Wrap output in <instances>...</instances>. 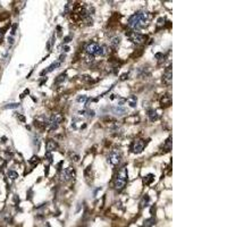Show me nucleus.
Wrapping results in <instances>:
<instances>
[{"label": "nucleus", "mask_w": 227, "mask_h": 227, "mask_svg": "<svg viewBox=\"0 0 227 227\" xmlns=\"http://www.w3.org/2000/svg\"><path fill=\"white\" fill-rule=\"evenodd\" d=\"M148 18H149V15H148L147 11H138V13H135V14L128 17L127 25L132 31L139 32L147 25Z\"/></svg>", "instance_id": "obj_1"}, {"label": "nucleus", "mask_w": 227, "mask_h": 227, "mask_svg": "<svg viewBox=\"0 0 227 227\" xmlns=\"http://www.w3.org/2000/svg\"><path fill=\"white\" fill-rule=\"evenodd\" d=\"M128 179V174H127V168L125 166H123L122 168H119L118 173L116 175L115 183H114V187L116 191H122L125 187Z\"/></svg>", "instance_id": "obj_2"}, {"label": "nucleus", "mask_w": 227, "mask_h": 227, "mask_svg": "<svg viewBox=\"0 0 227 227\" xmlns=\"http://www.w3.org/2000/svg\"><path fill=\"white\" fill-rule=\"evenodd\" d=\"M126 35L130 39V41H132L134 45H142L147 40V37H145L144 34H141L139 33V32H134V31H131V32L126 33Z\"/></svg>", "instance_id": "obj_3"}, {"label": "nucleus", "mask_w": 227, "mask_h": 227, "mask_svg": "<svg viewBox=\"0 0 227 227\" xmlns=\"http://www.w3.org/2000/svg\"><path fill=\"white\" fill-rule=\"evenodd\" d=\"M122 158H123V155L120 152V150L114 149L110 151V153H109L108 161L112 165V166H117V165H119V162L122 161Z\"/></svg>", "instance_id": "obj_4"}, {"label": "nucleus", "mask_w": 227, "mask_h": 227, "mask_svg": "<svg viewBox=\"0 0 227 227\" xmlns=\"http://www.w3.org/2000/svg\"><path fill=\"white\" fill-rule=\"evenodd\" d=\"M74 177H75V170L74 168L72 167L65 168V169H63V170L60 171L59 174V179L61 182H68V181H71Z\"/></svg>", "instance_id": "obj_5"}, {"label": "nucleus", "mask_w": 227, "mask_h": 227, "mask_svg": "<svg viewBox=\"0 0 227 227\" xmlns=\"http://www.w3.org/2000/svg\"><path fill=\"white\" fill-rule=\"evenodd\" d=\"M99 49H100V45H98L97 42H89V43L85 45L86 53H88V55H91V56H96V55H98Z\"/></svg>", "instance_id": "obj_6"}, {"label": "nucleus", "mask_w": 227, "mask_h": 227, "mask_svg": "<svg viewBox=\"0 0 227 227\" xmlns=\"http://www.w3.org/2000/svg\"><path fill=\"white\" fill-rule=\"evenodd\" d=\"M145 145H147V142H145L144 140L139 139V140H135L134 141V143L132 145V150H133V152L134 153H140L143 151Z\"/></svg>", "instance_id": "obj_7"}, {"label": "nucleus", "mask_w": 227, "mask_h": 227, "mask_svg": "<svg viewBox=\"0 0 227 227\" xmlns=\"http://www.w3.org/2000/svg\"><path fill=\"white\" fill-rule=\"evenodd\" d=\"M171 77H173V74H171V68H170V66H168V67L166 68V71H165L164 75H162V80H164V82L166 83V84H170Z\"/></svg>", "instance_id": "obj_8"}, {"label": "nucleus", "mask_w": 227, "mask_h": 227, "mask_svg": "<svg viewBox=\"0 0 227 227\" xmlns=\"http://www.w3.org/2000/svg\"><path fill=\"white\" fill-rule=\"evenodd\" d=\"M49 120L59 125V124L64 120V116L61 115V114H59V112H55V114H52V115L49 117Z\"/></svg>", "instance_id": "obj_9"}, {"label": "nucleus", "mask_w": 227, "mask_h": 227, "mask_svg": "<svg viewBox=\"0 0 227 227\" xmlns=\"http://www.w3.org/2000/svg\"><path fill=\"white\" fill-rule=\"evenodd\" d=\"M60 65H61V63H59L58 60L53 61V63H52L51 65L47 68V69H45V71L41 72V75H45V74H48V73H50V72H52L53 69H57L58 67H60Z\"/></svg>", "instance_id": "obj_10"}, {"label": "nucleus", "mask_w": 227, "mask_h": 227, "mask_svg": "<svg viewBox=\"0 0 227 227\" xmlns=\"http://www.w3.org/2000/svg\"><path fill=\"white\" fill-rule=\"evenodd\" d=\"M57 148H58V144H57L53 140H49V141L47 142V152L51 153L52 151L57 150Z\"/></svg>", "instance_id": "obj_11"}, {"label": "nucleus", "mask_w": 227, "mask_h": 227, "mask_svg": "<svg viewBox=\"0 0 227 227\" xmlns=\"http://www.w3.org/2000/svg\"><path fill=\"white\" fill-rule=\"evenodd\" d=\"M126 102L131 108H135V107H136V104H138V98L135 97V96H130V97L127 98Z\"/></svg>", "instance_id": "obj_12"}, {"label": "nucleus", "mask_w": 227, "mask_h": 227, "mask_svg": "<svg viewBox=\"0 0 227 227\" xmlns=\"http://www.w3.org/2000/svg\"><path fill=\"white\" fill-rule=\"evenodd\" d=\"M160 104H161V106H165V107L170 106V104H171L170 96H169V94H165L164 97L160 99Z\"/></svg>", "instance_id": "obj_13"}, {"label": "nucleus", "mask_w": 227, "mask_h": 227, "mask_svg": "<svg viewBox=\"0 0 227 227\" xmlns=\"http://www.w3.org/2000/svg\"><path fill=\"white\" fill-rule=\"evenodd\" d=\"M147 115H148V118H149L151 122H155V120H157V119L159 118V116H158V114H157V112L155 109H149Z\"/></svg>", "instance_id": "obj_14"}, {"label": "nucleus", "mask_w": 227, "mask_h": 227, "mask_svg": "<svg viewBox=\"0 0 227 227\" xmlns=\"http://www.w3.org/2000/svg\"><path fill=\"white\" fill-rule=\"evenodd\" d=\"M149 203H150V197L148 194H145V195H143L141 202H140V208H145V207L149 205Z\"/></svg>", "instance_id": "obj_15"}, {"label": "nucleus", "mask_w": 227, "mask_h": 227, "mask_svg": "<svg viewBox=\"0 0 227 227\" xmlns=\"http://www.w3.org/2000/svg\"><path fill=\"white\" fill-rule=\"evenodd\" d=\"M109 53V47L108 45H100L99 52H98V56H107Z\"/></svg>", "instance_id": "obj_16"}, {"label": "nucleus", "mask_w": 227, "mask_h": 227, "mask_svg": "<svg viewBox=\"0 0 227 227\" xmlns=\"http://www.w3.org/2000/svg\"><path fill=\"white\" fill-rule=\"evenodd\" d=\"M120 41H122V39H120V37H114L110 40V45H112V48H118V45H120Z\"/></svg>", "instance_id": "obj_17"}, {"label": "nucleus", "mask_w": 227, "mask_h": 227, "mask_svg": "<svg viewBox=\"0 0 227 227\" xmlns=\"http://www.w3.org/2000/svg\"><path fill=\"white\" fill-rule=\"evenodd\" d=\"M143 227H156V220H155V218L145 219L144 223H143Z\"/></svg>", "instance_id": "obj_18"}, {"label": "nucleus", "mask_w": 227, "mask_h": 227, "mask_svg": "<svg viewBox=\"0 0 227 227\" xmlns=\"http://www.w3.org/2000/svg\"><path fill=\"white\" fill-rule=\"evenodd\" d=\"M155 181V176L152 175V174H149V175L144 176V178H143V182L147 184V185H149V184H151V183Z\"/></svg>", "instance_id": "obj_19"}, {"label": "nucleus", "mask_w": 227, "mask_h": 227, "mask_svg": "<svg viewBox=\"0 0 227 227\" xmlns=\"http://www.w3.org/2000/svg\"><path fill=\"white\" fill-rule=\"evenodd\" d=\"M7 176H8V178H10L11 181H15V179L18 177V174H17V171H15V170H9L7 173Z\"/></svg>", "instance_id": "obj_20"}, {"label": "nucleus", "mask_w": 227, "mask_h": 227, "mask_svg": "<svg viewBox=\"0 0 227 227\" xmlns=\"http://www.w3.org/2000/svg\"><path fill=\"white\" fill-rule=\"evenodd\" d=\"M73 7H74V4L72 2V1H69V2H67V5L65 6V14H68V13H71L72 10H73Z\"/></svg>", "instance_id": "obj_21"}, {"label": "nucleus", "mask_w": 227, "mask_h": 227, "mask_svg": "<svg viewBox=\"0 0 227 227\" xmlns=\"http://www.w3.org/2000/svg\"><path fill=\"white\" fill-rule=\"evenodd\" d=\"M65 80H66V75H65V74H61V75H59V76H58V77L56 78V81H55V83H56V84H59V83L64 82Z\"/></svg>", "instance_id": "obj_22"}, {"label": "nucleus", "mask_w": 227, "mask_h": 227, "mask_svg": "<svg viewBox=\"0 0 227 227\" xmlns=\"http://www.w3.org/2000/svg\"><path fill=\"white\" fill-rule=\"evenodd\" d=\"M114 112H115L116 115H123L125 112V109L120 108V107H116V108H114Z\"/></svg>", "instance_id": "obj_23"}, {"label": "nucleus", "mask_w": 227, "mask_h": 227, "mask_svg": "<svg viewBox=\"0 0 227 227\" xmlns=\"http://www.w3.org/2000/svg\"><path fill=\"white\" fill-rule=\"evenodd\" d=\"M53 40H55V35H52L51 39L49 40L48 45H47V49H48L49 51H50V50H51V48H52V45H53Z\"/></svg>", "instance_id": "obj_24"}, {"label": "nucleus", "mask_w": 227, "mask_h": 227, "mask_svg": "<svg viewBox=\"0 0 227 227\" xmlns=\"http://www.w3.org/2000/svg\"><path fill=\"white\" fill-rule=\"evenodd\" d=\"M155 57H156L157 59L159 60V63H160V61H162V60L165 61V55H164V53H161V52H159V53H156V55H155Z\"/></svg>", "instance_id": "obj_25"}, {"label": "nucleus", "mask_w": 227, "mask_h": 227, "mask_svg": "<svg viewBox=\"0 0 227 227\" xmlns=\"http://www.w3.org/2000/svg\"><path fill=\"white\" fill-rule=\"evenodd\" d=\"M164 149L165 151H169L170 150V138L168 139L167 141H166V143L164 144Z\"/></svg>", "instance_id": "obj_26"}, {"label": "nucleus", "mask_w": 227, "mask_h": 227, "mask_svg": "<svg viewBox=\"0 0 227 227\" xmlns=\"http://www.w3.org/2000/svg\"><path fill=\"white\" fill-rule=\"evenodd\" d=\"M76 100H77V102H85V101H88V97L86 96H78Z\"/></svg>", "instance_id": "obj_27"}, {"label": "nucleus", "mask_w": 227, "mask_h": 227, "mask_svg": "<svg viewBox=\"0 0 227 227\" xmlns=\"http://www.w3.org/2000/svg\"><path fill=\"white\" fill-rule=\"evenodd\" d=\"M17 107H19L18 104H7V106H5V108L6 109H14V108H17Z\"/></svg>", "instance_id": "obj_28"}, {"label": "nucleus", "mask_w": 227, "mask_h": 227, "mask_svg": "<svg viewBox=\"0 0 227 227\" xmlns=\"http://www.w3.org/2000/svg\"><path fill=\"white\" fill-rule=\"evenodd\" d=\"M30 162L34 166L35 164H37V162H39V158H37V157H35V156L32 157V158H31V160H30Z\"/></svg>", "instance_id": "obj_29"}, {"label": "nucleus", "mask_w": 227, "mask_h": 227, "mask_svg": "<svg viewBox=\"0 0 227 227\" xmlns=\"http://www.w3.org/2000/svg\"><path fill=\"white\" fill-rule=\"evenodd\" d=\"M93 60H94V56H91V55H88L85 58V61L86 63H93Z\"/></svg>", "instance_id": "obj_30"}, {"label": "nucleus", "mask_w": 227, "mask_h": 227, "mask_svg": "<svg viewBox=\"0 0 227 227\" xmlns=\"http://www.w3.org/2000/svg\"><path fill=\"white\" fill-rule=\"evenodd\" d=\"M45 157L48 158L47 160H48L49 162H51V161H52V156H51V153H50V152H47V153H45Z\"/></svg>", "instance_id": "obj_31"}, {"label": "nucleus", "mask_w": 227, "mask_h": 227, "mask_svg": "<svg viewBox=\"0 0 227 227\" xmlns=\"http://www.w3.org/2000/svg\"><path fill=\"white\" fill-rule=\"evenodd\" d=\"M126 78H128V73H125V74L122 75L120 76V81H125Z\"/></svg>", "instance_id": "obj_32"}, {"label": "nucleus", "mask_w": 227, "mask_h": 227, "mask_svg": "<svg viewBox=\"0 0 227 227\" xmlns=\"http://www.w3.org/2000/svg\"><path fill=\"white\" fill-rule=\"evenodd\" d=\"M65 58H66V56H65V55H60V57H59V59H58V61H59V63H63L64 60H65Z\"/></svg>", "instance_id": "obj_33"}, {"label": "nucleus", "mask_w": 227, "mask_h": 227, "mask_svg": "<svg viewBox=\"0 0 227 227\" xmlns=\"http://www.w3.org/2000/svg\"><path fill=\"white\" fill-rule=\"evenodd\" d=\"M16 24L14 26H13V29H11V35H15V33H16Z\"/></svg>", "instance_id": "obj_34"}, {"label": "nucleus", "mask_w": 227, "mask_h": 227, "mask_svg": "<svg viewBox=\"0 0 227 227\" xmlns=\"http://www.w3.org/2000/svg\"><path fill=\"white\" fill-rule=\"evenodd\" d=\"M162 22H165V18H159L158 19V25H162V24H164V23Z\"/></svg>", "instance_id": "obj_35"}, {"label": "nucleus", "mask_w": 227, "mask_h": 227, "mask_svg": "<svg viewBox=\"0 0 227 227\" xmlns=\"http://www.w3.org/2000/svg\"><path fill=\"white\" fill-rule=\"evenodd\" d=\"M72 158H74V161H78V159H80V157L77 156V155H74V156H72Z\"/></svg>", "instance_id": "obj_36"}, {"label": "nucleus", "mask_w": 227, "mask_h": 227, "mask_svg": "<svg viewBox=\"0 0 227 227\" xmlns=\"http://www.w3.org/2000/svg\"><path fill=\"white\" fill-rule=\"evenodd\" d=\"M69 40H71V37H66L65 39H64V43H67V42H69Z\"/></svg>", "instance_id": "obj_37"}, {"label": "nucleus", "mask_w": 227, "mask_h": 227, "mask_svg": "<svg viewBox=\"0 0 227 227\" xmlns=\"http://www.w3.org/2000/svg\"><path fill=\"white\" fill-rule=\"evenodd\" d=\"M8 42H9L10 45H13V43H14V37H8Z\"/></svg>", "instance_id": "obj_38"}, {"label": "nucleus", "mask_w": 227, "mask_h": 227, "mask_svg": "<svg viewBox=\"0 0 227 227\" xmlns=\"http://www.w3.org/2000/svg\"><path fill=\"white\" fill-rule=\"evenodd\" d=\"M89 116L90 117H93L94 116V110H89Z\"/></svg>", "instance_id": "obj_39"}, {"label": "nucleus", "mask_w": 227, "mask_h": 227, "mask_svg": "<svg viewBox=\"0 0 227 227\" xmlns=\"http://www.w3.org/2000/svg\"><path fill=\"white\" fill-rule=\"evenodd\" d=\"M63 49H64V51H65V52L69 51V47H67V45H65V47H63Z\"/></svg>", "instance_id": "obj_40"}, {"label": "nucleus", "mask_w": 227, "mask_h": 227, "mask_svg": "<svg viewBox=\"0 0 227 227\" xmlns=\"http://www.w3.org/2000/svg\"><path fill=\"white\" fill-rule=\"evenodd\" d=\"M18 118H19V120H22V122H25V118H24V116L18 115Z\"/></svg>", "instance_id": "obj_41"}, {"label": "nucleus", "mask_w": 227, "mask_h": 227, "mask_svg": "<svg viewBox=\"0 0 227 227\" xmlns=\"http://www.w3.org/2000/svg\"><path fill=\"white\" fill-rule=\"evenodd\" d=\"M2 37H4V33H2V32H1V31H0V41H1V40H2Z\"/></svg>", "instance_id": "obj_42"}]
</instances>
